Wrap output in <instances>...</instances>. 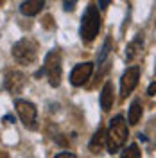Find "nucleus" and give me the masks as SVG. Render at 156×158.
<instances>
[{
	"label": "nucleus",
	"instance_id": "obj_1",
	"mask_svg": "<svg viewBox=\"0 0 156 158\" xmlns=\"http://www.w3.org/2000/svg\"><path fill=\"white\" fill-rule=\"evenodd\" d=\"M127 140V124L122 115H117L115 118H111L109 128L106 131V146L108 151L113 155L117 153L118 149L126 144Z\"/></svg>",
	"mask_w": 156,
	"mask_h": 158
},
{
	"label": "nucleus",
	"instance_id": "obj_2",
	"mask_svg": "<svg viewBox=\"0 0 156 158\" xmlns=\"http://www.w3.org/2000/svg\"><path fill=\"white\" fill-rule=\"evenodd\" d=\"M99 29H101V16H99V9L95 7V4H90L83 15V20H81V38L83 41H93L95 36L99 34Z\"/></svg>",
	"mask_w": 156,
	"mask_h": 158
},
{
	"label": "nucleus",
	"instance_id": "obj_3",
	"mask_svg": "<svg viewBox=\"0 0 156 158\" xmlns=\"http://www.w3.org/2000/svg\"><path fill=\"white\" fill-rule=\"evenodd\" d=\"M11 54L20 65H32L38 58V43L31 38H22L13 45Z\"/></svg>",
	"mask_w": 156,
	"mask_h": 158
},
{
	"label": "nucleus",
	"instance_id": "obj_4",
	"mask_svg": "<svg viewBox=\"0 0 156 158\" xmlns=\"http://www.w3.org/2000/svg\"><path fill=\"white\" fill-rule=\"evenodd\" d=\"M43 72L47 74L49 85L52 88H58L61 83V54L59 50H50L49 54L45 56V65H43Z\"/></svg>",
	"mask_w": 156,
	"mask_h": 158
},
{
	"label": "nucleus",
	"instance_id": "obj_5",
	"mask_svg": "<svg viewBox=\"0 0 156 158\" xmlns=\"http://www.w3.org/2000/svg\"><path fill=\"white\" fill-rule=\"evenodd\" d=\"M14 106H16V111H18L20 118L23 122V126L29 129H36L38 128V110L36 106L31 102V101H25V99H16L14 101Z\"/></svg>",
	"mask_w": 156,
	"mask_h": 158
},
{
	"label": "nucleus",
	"instance_id": "obj_6",
	"mask_svg": "<svg viewBox=\"0 0 156 158\" xmlns=\"http://www.w3.org/2000/svg\"><path fill=\"white\" fill-rule=\"evenodd\" d=\"M138 79H140V69L138 67H129L122 74V79H120V95L122 97H127L133 90L137 88Z\"/></svg>",
	"mask_w": 156,
	"mask_h": 158
},
{
	"label": "nucleus",
	"instance_id": "obj_7",
	"mask_svg": "<svg viewBox=\"0 0 156 158\" xmlns=\"http://www.w3.org/2000/svg\"><path fill=\"white\" fill-rule=\"evenodd\" d=\"M92 72H93V63H77L72 72H70V83L74 85V86H83L84 83H86L90 76H92Z\"/></svg>",
	"mask_w": 156,
	"mask_h": 158
},
{
	"label": "nucleus",
	"instance_id": "obj_8",
	"mask_svg": "<svg viewBox=\"0 0 156 158\" xmlns=\"http://www.w3.org/2000/svg\"><path fill=\"white\" fill-rule=\"evenodd\" d=\"M23 85H25V76L20 70H11V72H7V76L4 79V86L11 94H20L23 90Z\"/></svg>",
	"mask_w": 156,
	"mask_h": 158
},
{
	"label": "nucleus",
	"instance_id": "obj_9",
	"mask_svg": "<svg viewBox=\"0 0 156 158\" xmlns=\"http://www.w3.org/2000/svg\"><path fill=\"white\" fill-rule=\"evenodd\" d=\"M142 49H144V34L138 32L133 41L127 43V49H126V59L127 61H133L135 58H138L142 54Z\"/></svg>",
	"mask_w": 156,
	"mask_h": 158
},
{
	"label": "nucleus",
	"instance_id": "obj_10",
	"mask_svg": "<svg viewBox=\"0 0 156 158\" xmlns=\"http://www.w3.org/2000/svg\"><path fill=\"white\" fill-rule=\"evenodd\" d=\"M43 6H45V0H25L20 6V13L25 15V16H34L41 11Z\"/></svg>",
	"mask_w": 156,
	"mask_h": 158
},
{
	"label": "nucleus",
	"instance_id": "obj_11",
	"mask_svg": "<svg viewBox=\"0 0 156 158\" xmlns=\"http://www.w3.org/2000/svg\"><path fill=\"white\" fill-rule=\"evenodd\" d=\"M104 144H106V129L99 128L97 131H95V135L92 137V140H90V151H92L93 155H97V153L102 151Z\"/></svg>",
	"mask_w": 156,
	"mask_h": 158
},
{
	"label": "nucleus",
	"instance_id": "obj_12",
	"mask_svg": "<svg viewBox=\"0 0 156 158\" xmlns=\"http://www.w3.org/2000/svg\"><path fill=\"white\" fill-rule=\"evenodd\" d=\"M111 106H113V85L108 81V83H104L102 92H101V108L108 111V110H111Z\"/></svg>",
	"mask_w": 156,
	"mask_h": 158
},
{
	"label": "nucleus",
	"instance_id": "obj_13",
	"mask_svg": "<svg viewBox=\"0 0 156 158\" xmlns=\"http://www.w3.org/2000/svg\"><path fill=\"white\" fill-rule=\"evenodd\" d=\"M140 118H142V104H140V101H138V99H135V101L131 102V106H129V115H127V120H129V124H131V126H137Z\"/></svg>",
	"mask_w": 156,
	"mask_h": 158
},
{
	"label": "nucleus",
	"instance_id": "obj_14",
	"mask_svg": "<svg viewBox=\"0 0 156 158\" xmlns=\"http://www.w3.org/2000/svg\"><path fill=\"white\" fill-rule=\"evenodd\" d=\"M111 47H113V41H111V36H108L106 40H104V45H102V49H101V54H99V63H102L104 59L109 56V52H111Z\"/></svg>",
	"mask_w": 156,
	"mask_h": 158
},
{
	"label": "nucleus",
	"instance_id": "obj_15",
	"mask_svg": "<svg viewBox=\"0 0 156 158\" xmlns=\"http://www.w3.org/2000/svg\"><path fill=\"white\" fill-rule=\"evenodd\" d=\"M140 156H142V153H140V149H138L137 144H131V146L122 153V158H140Z\"/></svg>",
	"mask_w": 156,
	"mask_h": 158
},
{
	"label": "nucleus",
	"instance_id": "obj_16",
	"mask_svg": "<svg viewBox=\"0 0 156 158\" xmlns=\"http://www.w3.org/2000/svg\"><path fill=\"white\" fill-rule=\"evenodd\" d=\"M77 0H63V9L65 11H74L76 9Z\"/></svg>",
	"mask_w": 156,
	"mask_h": 158
},
{
	"label": "nucleus",
	"instance_id": "obj_17",
	"mask_svg": "<svg viewBox=\"0 0 156 158\" xmlns=\"http://www.w3.org/2000/svg\"><path fill=\"white\" fill-rule=\"evenodd\" d=\"M56 158H76V155H74V153H68V151H65V153H58Z\"/></svg>",
	"mask_w": 156,
	"mask_h": 158
},
{
	"label": "nucleus",
	"instance_id": "obj_18",
	"mask_svg": "<svg viewBox=\"0 0 156 158\" xmlns=\"http://www.w3.org/2000/svg\"><path fill=\"white\" fill-rule=\"evenodd\" d=\"M147 94H149V95H156V81L149 85V88H147Z\"/></svg>",
	"mask_w": 156,
	"mask_h": 158
},
{
	"label": "nucleus",
	"instance_id": "obj_19",
	"mask_svg": "<svg viewBox=\"0 0 156 158\" xmlns=\"http://www.w3.org/2000/svg\"><path fill=\"white\" fill-rule=\"evenodd\" d=\"M2 120H4L6 124H11V122H14V117H13V115H6V117L2 118Z\"/></svg>",
	"mask_w": 156,
	"mask_h": 158
},
{
	"label": "nucleus",
	"instance_id": "obj_20",
	"mask_svg": "<svg viewBox=\"0 0 156 158\" xmlns=\"http://www.w3.org/2000/svg\"><path fill=\"white\" fill-rule=\"evenodd\" d=\"M108 4H109V0H99V6L104 9V7H108Z\"/></svg>",
	"mask_w": 156,
	"mask_h": 158
},
{
	"label": "nucleus",
	"instance_id": "obj_21",
	"mask_svg": "<svg viewBox=\"0 0 156 158\" xmlns=\"http://www.w3.org/2000/svg\"><path fill=\"white\" fill-rule=\"evenodd\" d=\"M2 2H4V0H0V4H2Z\"/></svg>",
	"mask_w": 156,
	"mask_h": 158
}]
</instances>
